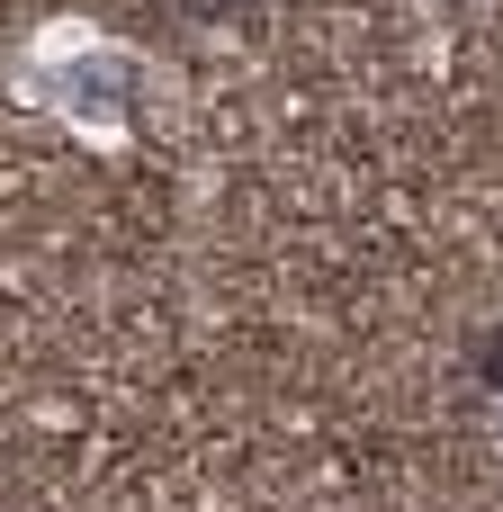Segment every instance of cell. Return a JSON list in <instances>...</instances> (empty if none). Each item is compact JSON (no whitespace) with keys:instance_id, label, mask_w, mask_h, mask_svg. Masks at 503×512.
Segmentation results:
<instances>
[{"instance_id":"1","label":"cell","mask_w":503,"mask_h":512,"mask_svg":"<svg viewBox=\"0 0 503 512\" xmlns=\"http://www.w3.org/2000/svg\"><path fill=\"white\" fill-rule=\"evenodd\" d=\"M477 369H486V378L503 387V342H486V351H477Z\"/></svg>"},{"instance_id":"2","label":"cell","mask_w":503,"mask_h":512,"mask_svg":"<svg viewBox=\"0 0 503 512\" xmlns=\"http://www.w3.org/2000/svg\"><path fill=\"white\" fill-rule=\"evenodd\" d=\"M198 9H234V0H198Z\"/></svg>"}]
</instances>
